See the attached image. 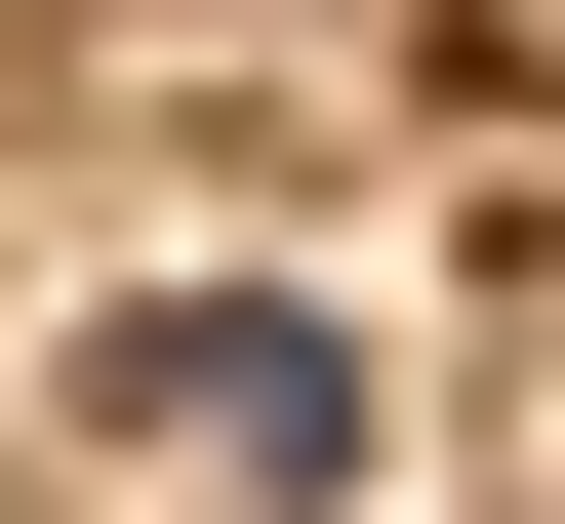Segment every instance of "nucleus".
I'll list each match as a JSON object with an SVG mask.
<instances>
[{
	"mask_svg": "<svg viewBox=\"0 0 565 524\" xmlns=\"http://www.w3.org/2000/svg\"><path fill=\"white\" fill-rule=\"evenodd\" d=\"M41 404H82V484H162V524H323V484H364V282L162 243L82 363H41Z\"/></svg>",
	"mask_w": 565,
	"mask_h": 524,
	"instance_id": "1",
	"label": "nucleus"
}]
</instances>
